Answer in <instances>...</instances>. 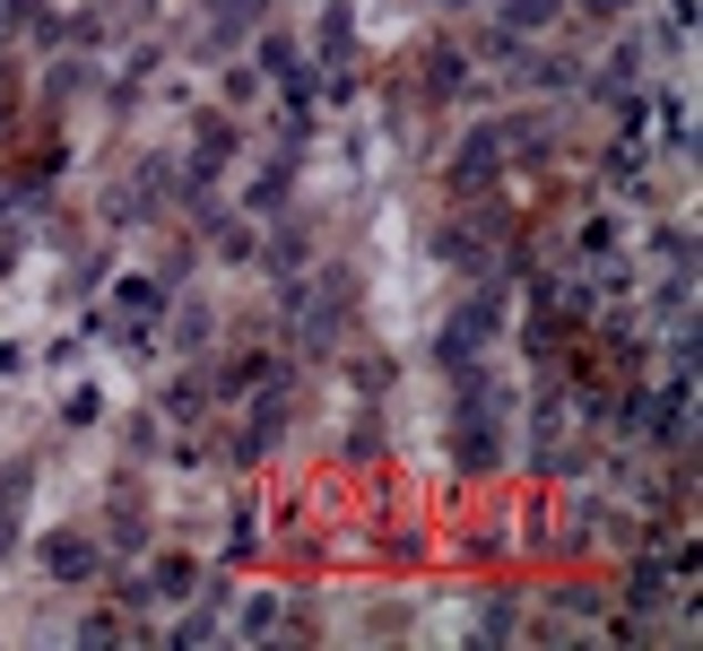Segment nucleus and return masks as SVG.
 <instances>
[{"label":"nucleus","instance_id":"2","mask_svg":"<svg viewBox=\"0 0 703 651\" xmlns=\"http://www.w3.org/2000/svg\"><path fill=\"white\" fill-rule=\"evenodd\" d=\"M113 313H122L113 330H122V339H140V330H149V313H156V287H149V278H140V287H122V296H113Z\"/></svg>","mask_w":703,"mask_h":651},{"label":"nucleus","instance_id":"3","mask_svg":"<svg viewBox=\"0 0 703 651\" xmlns=\"http://www.w3.org/2000/svg\"><path fill=\"white\" fill-rule=\"evenodd\" d=\"M287 304H313V287H304V278H287ZM330 322H339V304H322V313H313V322H304V339H313V348H322V339H330Z\"/></svg>","mask_w":703,"mask_h":651},{"label":"nucleus","instance_id":"7","mask_svg":"<svg viewBox=\"0 0 703 651\" xmlns=\"http://www.w3.org/2000/svg\"><path fill=\"white\" fill-rule=\"evenodd\" d=\"M591 9H625V0H591Z\"/></svg>","mask_w":703,"mask_h":651},{"label":"nucleus","instance_id":"6","mask_svg":"<svg viewBox=\"0 0 703 651\" xmlns=\"http://www.w3.org/2000/svg\"><path fill=\"white\" fill-rule=\"evenodd\" d=\"M192 582H201V573H192L183 556H165V564H156V591H192Z\"/></svg>","mask_w":703,"mask_h":651},{"label":"nucleus","instance_id":"4","mask_svg":"<svg viewBox=\"0 0 703 651\" xmlns=\"http://www.w3.org/2000/svg\"><path fill=\"white\" fill-rule=\"evenodd\" d=\"M478 634H487V643H512V634H521L512 600H487V608H478Z\"/></svg>","mask_w":703,"mask_h":651},{"label":"nucleus","instance_id":"1","mask_svg":"<svg viewBox=\"0 0 703 651\" xmlns=\"http://www.w3.org/2000/svg\"><path fill=\"white\" fill-rule=\"evenodd\" d=\"M44 564L61 573V582H88V573H96V539L70 530V539H52V548H44Z\"/></svg>","mask_w":703,"mask_h":651},{"label":"nucleus","instance_id":"5","mask_svg":"<svg viewBox=\"0 0 703 651\" xmlns=\"http://www.w3.org/2000/svg\"><path fill=\"white\" fill-rule=\"evenodd\" d=\"M252 208H287V165H261V183H252Z\"/></svg>","mask_w":703,"mask_h":651}]
</instances>
